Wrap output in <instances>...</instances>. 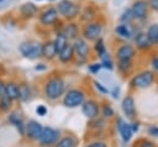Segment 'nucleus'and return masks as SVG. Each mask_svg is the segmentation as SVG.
<instances>
[{"mask_svg": "<svg viewBox=\"0 0 158 147\" xmlns=\"http://www.w3.org/2000/svg\"><path fill=\"white\" fill-rule=\"evenodd\" d=\"M95 51L98 52V54H99V57L101 58L105 53H106V48H105V44H104V41H102V38H98L96 40V42H95Z\"/></svg>", "mask_w": 158, "mask_h": 147, "instance_id": "29", "label": "nucleus"}, {"mask_svg": "<svg viewBox=\"0 0 158 147\" xmlns=\"http://www.w3.org/2000/svg\"><path fill=\"white\" fill-rule=\"evenodd\" d=\"M135 56V48L130 44H123L117 49V58L121 59H131Z\"/></svg>", "mask_w": 158, "mask_h": 147, "instance_id": "18", "label": "nucleus"}, {"mask_svg": "<svg viewBox=\"0 0 158 147\" xmlns=\"http://www.w3.org/2000/svg\"><path fill=\"white\" fill-rule=\"evenodd\" d=\"M52 1H53V0H52Z\"/></svg>", "mask_w": 158, "mask_h": 147, "instance_id": "48", "label": "nucleus"}, {"mask_svg": "<svg viewBox=\"0 0 158 147\" xmlns=\"http://www.w3.org/2000/svg\"><path fill=\"white\" fill-rule=\"evenodd\" d=\"M11 104H12V100L5 93L2 95H0V109L2 111H7L11 107Z\"/></svg>", "mask_w": 158, "mask_h": 147, "instance_id": "28", "label": "nucleus"}, {"mask_svg": "<svg viewBox=\"0 0 158 147\" xmlns=\"http://www.w3.org/2000/svg\"><path fill=\"white\" fill-rule=\"evenodd\" d=\"M36 69H37V70H38V69H46V67H44V64H40V67L37 65Z\"/></svg>", "mask_w": 158, "mask_h": 147, "instance_id": "46", "label": "nucleus"}, {"mask_svg": "<svg viewBox=\"0 0 158 147\" xmlns=\"http://www.w3.org/2000/svg\"><path fill=\"white\" fill-rule=\"evenodd\" d=\"M139 147H154V146H153L152 142H149V141H144V142H142V143L139 145Z\"/></svg>", "mask_w": 158, "mask_h": 147, "instance_id": "41", "label": "nucleus"}, {"mask_svg": "<svg viewBox=\"0 0 158 147\" xmlns=\"http://www.w3.org/2000/svg\"><path fill=\"white\" fill-rule=\"evenodd\" d=\"M131 68V59H121L118 61V69L122 72H126Z\"/></svg>", "mask_w": 158, "mask_h": 147, "instance_id": "31", "label": "nucleus"}, {"mask_svg": "<svg viewBox=\"0 0 158 147\" xmlns=\"http://www.w3.org/2000/svg\"><path fill=\"white\" fill-rule=\"evenodd\" d=\"M148 132H149V135L158 137V126H151L148 128Z\"/></svg>", "mask_w": 158, "mask_h": 147, "instance_id": "36", "label": "nucleus"}, {"mask_svg": "<svg viewBox=\"0 0 158 147\" xmlns=\"http://www.w3.org/2000/svg\"><path fill=\"white\" fill-rule=\"evenodd\" d=\"M132 19H133V14H132V10H131V9L126 10V11L122 14V16H121V21H122V22H130Z\"/></svg>", "mask_w": 158, "mask_h": 147, "instance_id": "32", "label": "nucleus"}, {"mask_svg": "<svg viewBox=\"0 0 158 147\" xmlns=\"http://www.w3.org/2000/svg\"><path fill=\"white\" fill-rule=\"evenodd\" d=\"M93 17H94V12H88V10H85V14L83 15V17H81V19H83V20H85V21H86V20H88V21H90Z\"/></svg>", "mask_w": 158, "mask_h": 147, "instance_id": "38", "label": "nucleus"}, {"mask_svg": "<svg viewBox=\"0 0 158 147\" xmlns=\"http://www.w3.org/2000/svg\"><path fill=\"white\" fill-rule=\"evenodd\" d=\"M57 11L63 17L72 20L79 15V6L70 0H60L57 5Z\"/></svg>", "mask_w": 158, "mask_h": 147, "instance_id": "3", "label": "nucleus"}, {"mask_svg": "<svg viewBox=\"0 0 158 147\" xmlns=\"http://www.w3.org/2000/svg\"><path fill=\"white\" fill-rule=\"evenodd\" d=\"M57 21H58V11L54 7H48L40 15V22L44 26L54 25Z\"/></svg>", "mask_w": 158, "mask_h": 147, "instance_id": "10", "label": "nucleus"}, {"mask_svg": "<svg viewBox=\"0 0 158 147\" xmlns=\"http://www.w3.org/2000/svg\"><path fill=\"white\" fill-rule=\"evenodd\" d=\"M36 112H37V115H40V116H44V115L47 114V107H46L44 105H38L37 109H36Z\"/></svg>", "mask_w": 158, "mask_h": 147, "instance_id": "34", "label": "nucleus"}, {"mask_svg": "<svg viewBox=\"0 0 158 147\" xmlns=\"http://www.w3.org/2000/svg\"><path fill=\"white\" fill-rule=\"evenodd\" d=\"M5 94L11 100H17L19 99V85L16 83H7V84H5Z\"/></svg>", "mask_w": 158, "mask_h": 147, "instance_id": "21", "label": "nucleus"}, {"mask_svg": "<svg viewBox=\"0 0 158 147\" xmlns=\"http://www.w3.org/2000/svg\"><path fill=\"white\" fill-rule=\"evenodd\" d=\"M147 37H148L151 44L158 43V23H153L149 26V28L147 31Z\"/></svg>", "mask_w": 158, "mask_h": 147, "instance_id": "23", "label": "nucleus"}, {"mask_svg": "<svg viewBox=\"0 0 158 147\" xmlns=\"http://www.w3.org/2000/svg\"><path fill=\"white\" fill-rule=\"evenodd\" d=\"M95 86H96V89H99L101 93H104V94H106L109 90L106 89V88H104L102 86V84H100V83H98V82H95Z\"/></svg>", "mask_w": 158, "mask_h": 147, "instance_id": "39", "label": "nucleus"}, {"mask_svg": "<svg viewBox=\"0 0 158 147\" xmlns=\"http://www.w3.org/2000/svg\"><path fill=\"white\" fill-rule=\"evenodd\" d=\"M58 57H59V61L63 62V63H68L73 59L74 57V48H73V44L67 42V44L60 49V52L58 53Z\"/></svg>", "mask_w": 158, "mask_h": 147, "instance_id": "14", "label": "nucleus"}, {"mask_svg": "<svg viewBox=\"0 0 158 147\" xmlns=\"http://www.w3.org/2000/svg\"><path fill=\"white\" fill-rule=\"evenodd\" d=\"M65 89V84L63 82V79L60 77H54L52 79H49L46 85H44V94L48 99L51 100H56L58 98H60L64 93Z\"/></svg>", "mask_w": 158, "mask_h": 147, "instance_id": "1", "label": "nucleus"}, {"mask_svg": "<svg viewBox=\"0 0 158 147\" xmlns=\"http://www.w3.org/2000/svg\"><path fill=\"white\" fill-rule=\"evenodd\" d=\"M57 56V51L54 47L53 41H48L44 44H42V57H44L46 59H53Z\"/></svg>", "mask_w": 158, "mask_h": 147, "instance_id": "17", "label": "nucleus"}, {"mask_svg": "<svg viewBox=\"0 0 158 147\" xmlns=\"http://www.w3.org/2000/svg\"><path fill=\"white\" fill-rule=\"evenodd\" d=\"M117 127H118V132H120V135H121L123 142L127 143V142L131 140L132 133H133V132H132V128H131V125L127 124V122H125L122 119H118V120H117Z\"/></svg>", "mask_w": 158, "mask_h": 147, "instance_id": "13", "label": "nucleus"}, {"mask_svg": "<svg viewBox=\"0 0 158 147\" xmlns=\"http://www.w3.org/2000/svg\"><path fill=\"white\" fill-rule=\"evenodd\" d=\"M74 53L80 58V61H85L89 56V46L84 38H75L73 43Z\"/></svg>", "mask_w": 158, "mask_h": 147, "instance_id": "9", "label": "nucleus"}, {"mask_svg": "<svg viewBox=\"0 0 158 147\" xmlns=\"http://www.w3.org/2000/svg\"><path fill=\"white\" fill-rule=\"evenodd\" d=\"M101 31H102V26L98 22H89L84 26V30H83V36L85 40L88 41H95L100 37L101 35Z\"/></svg>", "mask_w": 158, "mask_h": 147, "instance_id": "7", "label": "nucleus"}, {"mask_svg": "<svg viewBox=\"0 0 158 147\" xmlns=\"http://www.w3.org/2000/svg\"><path fill=\"white\" fill-rule=\"evenodd\" d=\"M30 95H31L30 86L27 84H20L19 85V99L22 101H26L30 99Z\"/></svg>", "mask_w": 158, "mask_h": 147, "instance_id": "26", "label": "nucleus"}, {"mask_svg": "<svg viewBox=\"0 0 158 147\" xmlns=\"http://www.w3.org/2000/svg\"><path fill=\"white\" fill-rule=\"evenodd\" d=\"M100 68H101V64H99V63H95V64H90L89 65V70L91 72V73H98L99 70H100Z\"/></svg>", "mask_w": 158, "mask_h": 147, "instance_id": "35", "label": "nucleus"}, {"mask_svg": "<svg viewBox=\"0 0 158 147\" xmlns=\"http://www.w3.org/2000/svg\"><path fill=\"white\" fill-rule=\"evenodd\" d=\"M102 115H104L105 117H111V116L114 115V110H112V107H111L110 105H105L104 109H102Z\"/></svg>", "mask_w": 158, "mask_h": 147, "instance_id": "33", "label": "nucleus"}, {"mask_svg": "<svg viewBox=\"0 0 158 147\" xmlns=\"http://www.w3.org/2000/svg\"><path fill=\"white\" fill-rule=\"evenodd\" d=\"M37 11H38L37 6L35 4H32V2H25L20 7V15L23 19H31V17H33L37 14Z\"/></svg>", "mask_w": 158, "mask_h": 147, "instance_id": "16", "label": "nucleus"}, {"mask_svg": "<svg viewBox=\"0 0 158 147\" xmlns=\"http://www.w3.org/2000/svg\"><path fill=\"white\" fill-rule=\"evenodd\" d=\"M42 130H43V126L35 120H31L25 125V135L33 141H38L42 133Z\"/></svg>", "mask_w": 158, "mask_h": 147, "instance_id": "8", "label": "nucleus"}, {"mask_svg": "<svg viewBox=\"0 0 158 147\" xmlns=\"http://www.w3.org/2000/svg\"><path fill=\"white\" fill-rule=\"evenodd\" d=\"M118 91H120V89H118V86H115V89H114V91H112V96L116 99V98H118Z\"/></svg>", "mask_w": 158, "mask_h": 147, "instance_id": "42", "label": "nucleus"}, {"mask_svg": "<svg viewBox=\"0 0 158 147\" xmlns=\"http://www.w3.org/2000/svg\"><path fill=\"white\" fill-rule=\"evenodd\" d=\"M88 147H107V146H106V143H104V142H93V143H90Z\"/></svg>", "mask_w": 158, "mask_h": 147, "instance_id": "40", "label": "nucleus"}, {"mask_svg": "<svg viewBox=\"0 0 158 147\" xmlns=\"http://www.w3.org/2000/svg\"><path fill=\"white\" fill-rule=\"evenodd\" d=\"M0 1H2V0H0Z\"/></svg>", "mask_w": 158, "mask_h": 147, "instance_id": "47", "label": "nucleus"}, {"mask_svg": "<svg viewBox=\"0 0 158 147\" xmlns=\"http://www.w3.org/2000/svg\"><path fill=\"white\" fill-rule=\"evenodd\" d=\"M56 147H75L77 145V141L70 137V136H67V137H63L60 138L58 142H56Z\"/></svg>", "mask_w": 158, "mask_h": 147, "instance_id": "27", "label": "nucleus"}, {"mask_svg": "<svg viewBox=\"0 0 158 147\" xmlns=\"http://www.w3.org/2000/svg\"><path fill=\"white\" fill-rule=\"evenodd\" d=\"M148 6H151L153 10H157L158 11V0H148Z\"/></svg>", "mask_w": 158, "mask_h": 147, "instance_id": "37", "label": "nucleus"}, {"mask_svg": "<svg viewBox=\"0 0 158 147\" xmlns=\"http://www.w3.org/2000/svg\"><path fill=\"white\" fill-rule=\"evenodd\" d=\"M115 32L118 36L123 37V38H130L132 36V30H131V27L128 25H118V26H116Z\"/></svg>", "mask_w": 158, "mask_h": 147, "instance_id": "24", "label": "nucleus"}, {"mask_svg": "<svg viewBox=\"0 0 158 147\" xmlns=\"http://www.w3.org/2000/svg\"><path fill=\"white\" fill-rule=\"evenodd\" d=\"M131 128H132V132H136V131H138V128H139V126H138V124H132L131 125Z\"/></svg>", "mask_w": 158, "mask_h": 147, "instance_id": "43", "label": "nucleus"}, {"mask_svg": "<svg viewBox=\"0 0 158 147\" xmlns=\"http://www.w3.org/2000/svg\"><path fill=\"white\" fill-rule=\"evenodd\" d=\"M84 99H85V95H84V93L81 90H79V89H70L64 95L63 104L67 107H77V106L83 104Z\"/></svg>", "mask_w": 158, "mask_h": 147, "instance_id": "4", "label": "nucleus"}, {"mask_svg": "<svg viewBox=\"0 0 158 147\" xmlns=\"http://www.w3.org/2000/svg\"><path fill=\"white\" fill-rule=\"evenodd\" d=\"M132 14H133V17L135 19H138V20H143L146 19L147 16V10H148V4L147 1L144 0H138L133 4L132 6Z\"/></svg>", "mask_w": 158, "mask_h": 147, "instance_id": "12", "label": "nucleus"}, {"mask_svg": "<svg viewBox=\"0 0 158 147\" xmlns=\"http://www.w3.org/2000/svg\"><path fill=\"white\" fill-rule=\"evenodd\" d=\"M5 93V84L0 80V95H2Z\"/></svg>", "mask_w": 158, "mask_h": 147, "instance_id": "44", "label": "nucleus"}, {"mask_svg": "<svg viewBox=\"0 0 158 147\" xmlns=\"http://www.w3.org/2000/svg\"><path fill=\"white\" fill-rule=\"evenodd\" d=\"M101 59H102V62H101V67L107 68L109 70H112V69H114V63H112V61L110 59L109 54L105 53V54L101 57Z\"/></svg>", "mask_w": 158, "mask_h": 147, "instance_id": "30", "label": "nucleus"}, {"mask_svg": "<svg viewBox=\"0 0 158 147\" xmlns=\"http://www.w3.org/2000/svg\"><path fill=\"white\" fill-rule=\"evenodd\" d=\"M59 137V132L52 127H43L42 133L38 138V142L41 146L47 147V146H52L58 141Z\"/></svg>", "mask_w": 158, "mask_h": 147, "instance_id": "5", "label": "nucleus"}, {"mask_svg": "<svg viewBox=\"0 0 158 147\" xmlns=\"http://www.w3.org/2000/svg\"><path fill=\"white\" fill-rule=\"evenodd\" d=\"M122 110L125 112V115H127L128 117H133L136 114V106H135V100L131 95H127L123 100H122Z\"/></svg>", "mask_w": 158, "mask_h": 147, "instance_id": "15", "label": "nucleus"}, {"mask_svg": "<svg viewBox=\"0 0 158 147\" xmlns=\"http://www.w3.org/2000/svg\"><path fill=\"white\" fill-rule=\"evenodd\" d=\"M62 33L65 36V38L69 41V40H75L78 38V33H79V30H78V26L75 23H68L64 26V28L62 30Z\"/></svg>", "mask_w": 158, "mask_h": 147, "instance_id": "19", "label": "nucleus"}, {"mask_svg": "<svg viewBox=\"0 0 158 147\" xmlns=\"http://www.w3.org/2000/svg\"><path fill=\"white\" fill-rule=\"evenodd\" d=\"M135 41H136L137 47L141 48V49H147V48L151 47V42H149L148 37H147V33H143V32L138 33V35L136 36Z\"/></svg>", "mask_w": 158, "mask_h": 147, "instance_id": "22", "label": "nucleus"}, {"mask_svg": "<svg viewBox=\"0 0 158 147\" xmlns=\"http://www.w3.org/2000/svg\"><path fill=\"white\" fill-rule=\"evenodd\" d=\"M152 64H153V67H154L156 69H158V57L153 59V62H152Z\"/></svg>", "mask_w": 158, "mask_h": 147, "instance_id": "45", "label": "nucleus"}, {"mask_svg": "<svg viewBox=\"0 0 158 147\" xmlns=\"http://www.w3.org/2000/svg\"><path fill=\"white\" fill-rule=\"evenodd\" d=\"M81 112L88 119H95L99 115V105L94 100L83 101V104H81Z\"/></svg>", "mask_w": 158, "mask_h": 147, "instance_id": "11", "label": "nucleus"}, {"mask_svg": "<svg viewBox=\"0 0 158 147\" xmlns=\"http://www.w3.org/2000/svg\"><path fill=\"white\" fill-rule=\"evenodd\" d=\"M9 121L19 130V132H20L21 135H25V124H23V120H22V117H21L20 114L12 112V114L9 116Z\"/></svg>", "mask_w": 158, "mask_h": 147, "instance_id": "20", "label": "nucleus"}, {"mask_svg": "<svg viewBox=\"0 0 158 147\" xmlns=\"http://www.w3.org/2000/svg\"><path fill=\"white\" fill-rule=\"evenodd\" d=\"M21 54L28 59H36L42 57V43L37 41H25L19 46Z\"/></svg>", "mask_w": 158, "mask_h": 147, "instance_id": "2", "label": "nucleus"}, {"mask_svg": "<svg viewBox=\"0 0 158 147\" xmlns=\"http://www.w3.org/2000/svg\"><path fill=\"white\" fill-rule=\"evenodd\" d=\"M153 80H154L153 73L149 70H146V72H142V73L137 74L136 77H133L131 84L135 88H148L152 85Z\"/></svg>", "mask_w": 158, "mask_h": 147, "instance_id": "6", "label": "nucleus"}, {"mask_svg": "<svg viewBox=\"0 0 158 147\" xmlns=\"http://www.w3.org/2000/svg\"><path fill=\"white\" fill-rule=\"evenodd\" d=\"M67 42H68V40L65 38V36L62 33V32H59L58 35H57V37H56V40L53 41V43H54V47H56V51H57V54L60 52V49L67 44Z\"/></svg>", "mask_w": 158, "mask_h": 147, "instance_id": "25", "label": "nucleus"}]
</instances>
